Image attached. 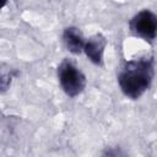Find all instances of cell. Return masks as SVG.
Instances as JSON below:
<instances>
[{"mask_svg":"<svg viewBox=\"0 0 157 157\" xmlns=\"http://www.w3.org/2000/svg\"><path fill=\"white\" fill-rule=\"evenodd\" d=\"M155 77V60L144 56L129 60L118 74V85L125 97L139 99L152 85Z\"/></svg>","mask_w":157,"mask_h":157,"instance_id":"obj_1","label":"cell"},{"mask_svg":"<svg viewBox=\"0 0 157 157\" xmlns=\"http://www.w3.org/2000/svg\"><path fill=\"white\" fill-rule=\"evenodd\" d=\"M58 80L63 91L69 97L81 94L86 87L87 80L85 74L69 59H64L58 66Z\"/></svg>","mask_w":157,"mask_h":157,"instance_id":"obj_2","label":"cell"},{"mask_svg":"<svg viewBox=\"0 0 157 157\" xmlns=\"http://www.w3.org/2000/svg\"><path fill=\"white\" fill-rule=\"evenodd\" d=\"M107 45V39L102 33H96L91 36L83 45V52L90 61L97 66L103 65L104 60V49Z\"/></svg>","mask_w":157,"mask_h":157,"instance_id":"obj_4","label":"cell"},{"mask_svg":"<svg viewBox=\"0 0 157 157\" xmlns=\"http://www.w3.org/2000/svg\"><path fill=\"white\" fill-rule=\"evenodd\" d=\"M63 40H64L66 49L71 54L77 55L83 52V45H85L86 39L82 32L77 27H74V26L66 27L63 32Z\"/></svg>","mask_w":157,"mask_h":157,"instance_id":"obj_5","label":"cell"},{"mask_svg":"<svg viewBox=\"0 0 157 157\" xmlns=\"http://www.w3.org/2000/svg\"><path fill=\"white\" fill-rule=\"evenodd\" d=\"M102 157H128L124 151L120 148V147H105L103 153H102Z\"/></svg>","mask_w":157,"mask_h":157,"instance_id":"obj_6","label":"cell"},{"mask_svg":"<svg viewBox=\"0 0 157 157\" xmlns=\"http://www.w3.org/2000/svg\"><path fill=\"white\" fill-rule=\"evenodd\" d=\"M12 81V75L11 74H1L0 75V93L5 92Z\"/></svg>","mask_w":157,"mask_h":157,"instance_id":"obj_7","label":"cell"},{"mask_svg":"<svg viewBox=\"0 0 157 157\" xmlns=\"http://www.w3.org/2000/svg\"><path fill=\"white\" fill-rule=\"evenodd\" d=\"M6 4H7V2H6V1H0V11H1V10H2V7H4V6H5V5H6Z\"/></svg>","mask_w":157,"mask_h":157,"instance_id":"obj_8","label":"cell"},{"mask_svg":"<svg viewBox=\"0 0 157 157\" xmlns=\"http://www.w3.org/2000/svg\"><path fill=\"white\" fill-rule=\"evenodd\" d=\"M129 28L134 36L152 43L157 34V16L151 10L144 9L131 17Z\"/></svg>","mask_w":157,"mask_h":157,"instance_id":"obj_3","label":"cell"}]
</instances>
